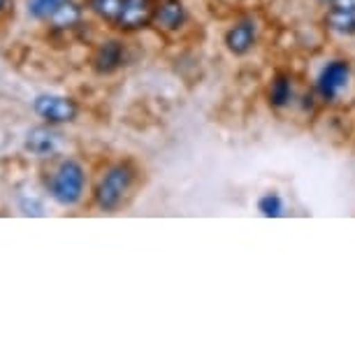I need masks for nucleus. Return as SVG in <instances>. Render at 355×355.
<instances>
[{"instance_id": "7ed1b4c3", "label": "nucleus", "mask_w": 355, "mask_h": 355, "mask_svg": "<svg viewBox=\"0 0 355 355\" xmlns=\"http://www.w3.org/2000/svg\"><path fill=\"white\" fill-rule=\"evenodd\" d=\"M84 191H86L84 165L72 158H65L51 174V182H49L51 198L56 200L58 205L72 207L84 198Z\"/></svg>"}, {"instance_id": "a211bd4d", "label": "nucleus", "mask_w": 355, "mask_h": 355, "mask_svg": "<svg viewBox=\"0 0 355 355\" xmlns=\"http://www.w3.org/2000/svg\"><path fill=\"white\" fill-rule=\"evenodd\" d=\"M316 5H320V8H330V5H334V0H313Z\"/></svg>"}, {"instance_id": "ddd939ff", "label": "nucleus", "mask_w": 355, "mask_h": 355, "mask_svg": "<svg viewBox=\"0 0 355 355\" xmlns=\"http://www.w3.org/2000/svg\"><path fill=\"white\" fill-rule=\"evenodd\" d=\"M123 3H125V0H89V3H86V8H89L98 19H103L105 24L116 26L119 17H121Z\"/></svg>"}, {"instance_id": "f257e3e1", "label": "nucleus", "mask_w": 355, "mask_h": 355, "mask_svg": "<svg viewBox=\"0 0 355 355\" xmlns=\"http://www.w3.org/2000/svg\"><path fill=\"white\" fill-rule=\"evenodd\" d=\"M313 96L327 107H346L355 98V65L346 56H332L313 79Z\"/></svg>"}, {"instance_id": "423d86ee", "label": "nucleus", "mask_w": 355, "mask_h": 355, "mask_svg": "<svg viewBox=\"0 0 355 355\" xmlns=\"http://www.w3.org/2000/svg\"><path fill=\"white\" fill-rule=\"evenodd\" d=\"M189 8L184 5V0H156V10H153V21L163 33H179L189 24Z\"/></svg>"}, {"instance_id": "f3484780", "label": "nucleus", "mask_w": 355, "mask_h": 355, "mask_svg": "<svg viewBox=\"0 0 355 355\" xmlns=\"http://www.w3.org/2000/svg\"><path fill=\"white\" fill-rule=\"evenodd\" d=\"M10 5H12V0H0V15H5V12L10 10Z\"/></svg>"}, {"instance_id": "0eeeda50", "label": "nucleus", "mask_w": 355, "mask_h": 355, "mask_svg": "<svg viewBox=\"0 0 355 355\" xmlns=\"http://www.w3.org/2000/svg\"><path fill=\"white\" fill-rule=\"evenodd\" d=\"M35 112L49 123H72L79 114V107L70 98L44 93V96H40L35 100Z\"/></svg>"}, {"instance_id": "f03ea898", "label": "nucleus", "mask_w": 355, "mask_h": 355, "mask_svg": "<svg viewBox=\"0 0 355 355\" xmlns=\"http://www.w3.org/2000/svg\"><path fill=\"white\" fill-rule=\"evenodd\" d=\"M135 167L128 160H119V163L107 167L96 186V193H93V200L100 209L116 211L123 205V200L128 198L132 184H135Z\"/></svg>"}, {"instance_id": "39448f33", "label": "nucleus", "mask_w": 355, "mask_h": 355, "mask_svg": "<svg viewBox=\"0 0 355 355\" xmlns=\"http://www.w3.org/2000/svg\"><path fill=\"white\" fill-rule=\"evenodd\" d=\"M300 93H297V82H295V75L288 70H277L267 84V105L272 107L274 112H284L288 107L297 105Z\"/></svg>"}, {"instance_id": "20e7f679", "label": "nucleus", "mask_w": 355, "mask_h": 355, "mask_svg": "<svg viewBox=\"0 0 355 355\" xmlns=\"http://www.w3.org/2000/svg\"><path fill=\"white\" fill-rule=\"evenodd\" d=\"M260 40V26L253 17H239L223 33V46L232 58H246L256 51Z\"/></svg>"}, {"instance_id": "6e6552de", "label": "nucleus", "mask_w": 355, "mask_h": 355, "mask_svg": "<svg viewBox=\"0 0 355 355\" xmlns=\"http://www.w3.org/2000/svg\"><path fill=\"white\" fill-rule=\"evenodd\" d=\"M153 10H156V0H125L121 17H119L114 28H119L123 33L149 28L153 21Z\"/></svg>"}, {"instance_id": "f8f14e48", "label": "nucleus", "mask_w": 355, "mask_h": 355, "mask_svg": "<svg viewBox=\"0 0 355 355\" xmlns=\"http://www.w3.org/2000/svg\"><path fill=\"white\" fill-rule=\"evenodd\" d=\"M49 21L53 24V28H75L82 21V8L77 3H72V0H65L49 17Z\"/></svg>"}, {"instance_id": "1a4fd4ad", "label": "nucleus", "mask_w": 355, "mask_h": 355, "mask_svg": "<svg viewBox=\"0 0 355 355\" xmlns=\"http://www.w3.org/2000/svg\"><path fill=\"white\" fill-rule=\"evenodd\" d=\"M125 65V44L121 40H107L96 49L93 56V70L98 75H112Z\"/></svg>"}, {"instance_id": "2eb2a0df", "label": "nucleus", "mask_w": 355, "mask_h": 355, "mask_svg": "<svg viewBox=\"0 0 355 355\" xmlns=\"http://www.w3.org/2000/svg\"><path fill=\"white\" fill-rule=\"evenodd\" d=\"M65 0H28V12L35 19H49L56 12L58 5H63Z\"/></svg>"}, {"instance_id": "dca6fc26", "label": "nucleus", "mask_w": 355, "mask_h": 355, "mask_svg": "<svg viewBox=\"0 0 355 355\" xmlns=\"http://www.w3.org/2000/svg\"><path fill=\"white\" fill-rule=\"evenodd\" d=\"M334 5L344 10H355V0H334Z\"/></svg>"}, {"instance_id": "4468645a", "label": "nucleus", "mask_w": 355, "mask_h": 355, "mask_svg": "<svg viewBox=\"0 0 355 355\" xmlns=\"http://www.w3.org/2000/svg\"><path fill=\"white\" fill-rule=\"evenodd\" d=\"M256 207L263 218H281L286 214V202H284V198L279 196V191H265L263 196L258 198Z\"/></svg>"}, {"instance_id": "9b49d317", "label": "nucleus", "mask_w": 355, "mask_h": 355, "mask_svg": "<svg viewBox=\"0 0 355 355\" xmlns=\"http://www.w3.org/2000/svg\"><path fill=\"white\" fill-rule=\"evenodd\" d=\"M26 149L40 158L53 156L58 149V135L49 128H33L28 132V139H26Z\"/></svg>"}, {"instance_id": "9d476101", "label": "nucleus", "mask_w": 355, "mask_h": 355, "mask_svg": "<svg viewBox=\"0 0 355 355\" xmlns=\"http://www.w3.org/2000/svg\"><path fill=\"white\" fill-rule=\"evenodd\" d=\"M320 26L325 28V33H330L334 37H355V10H344L337 8V5H330V8H325L323 17H320Z\"/></svg>"}]
</instances>
